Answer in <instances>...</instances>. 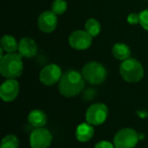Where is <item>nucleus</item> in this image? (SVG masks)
<instances>
[{"mask_svg": "<svg viewBox=\"0 0 148 148\" xmlns=\"http://www.w3.org/2000/svg\"><path fill=\"white\" fill-rule=\"evenodd\" d=\"M82 74L85 81L92 85H100L103 83L108 76L106 68L97 62H87L82 69Z\"/></svg>", "mask_w": 148, "mask_h": 148, "instance_id": "4", "label": "nucleus"}, {"mask_svg": "<svg viewBox=\"0 0 148 148\" xmlns=\"http://www.w3.org/2000/svg\"><path fill=\"white\" fill-rule=\"evenodd\" d=\"M140 140L139 134L133 128H122L114 137L115 148H134Z\"/></svg>", "mask_w": 148, "mask_h": 148, "instance_id": "5", "label": "nucleus"}, {"mask_svg": "<svg viewBox=\"0 0 148 148\" xmlns=\"http://www.w3.org/2000/svg\"><path fill=\"white\" fill-rule=\"evenodd\" d=\"M62 75L60 66L55 63L45 66L39 74L40 82L45 86H53L59 82Z\"/></svg>", "mask_w": 148, "mask_h": 148, "instance_id": "8", "label": "nucleus"}, {"mask_svg": "<svg viewBox=\"0 0 148 148\" xmlns=\"http://www.w3.org/2000/svg\"><path fill=\"white\" fill-rule=\"evenodd\" d=\"M0 46L6 53H16L18 49V43L16 38L10 35H3L2 36Z\"/></svg>", "mask_w": 148, "mask_h": 148, "instance_id": "16", "label": "nucleus"}, {"mask_svg": "<svg viewBox=\"0 0 148 148\" xmlns=\"http://www.w3.org/2000/svg\"><path fill=\"white\" fill-rule=\"evenodd\" d=\"M22 56L18 53H7L1 58L0 73L6 79H16L21 76L23 70Z\"/></svg>", "mask_w": 148, "mask_h": 148, "instance_id": "2", "label": "nucleus"}, {"mask_svg": "<svg viewBox=\"0 0 148 148\" xmlns=\"http://www.w3.org/2000/svg\"><path fill=\"white\" fill-rule=\"evenodd\" d=\"M95 134V128L94 126L88 122H84L80 124L76 127L75 131V137L78 141L86 143L89 141Z\"/></svg>", "mask_w": 148, "mask_h": 148, "instance_id": "13", "label": "nucleus"}, {"mask_svg": "<svg viewBox=\"0 0 148 148\" xmlns=\"http://www.w3.org/2000/svg\"><path fill=\"white\" fill-rule=\"evenodd\" d=\"M139 136H140V140H142V139H144L145 138V135L144 134H139Z\"/></svg>", "mask_w": 148, "mask_h": 148, "instance_id": "23", "label": "nucleus"}, {"mask_svg": "<svg viewBox=\"0 0 148 148\" xmlns=\"http://www.w3.org/2000/svg\"><path fill=\"white\" fill-rule=\"evenodd\" d=\"M60 94L67 98H71L82 93L85 87V79L79 71L69 69L62 75L58 82Z\"/></svg>", "mask_w": 148, "mask_h": 148, "instance_id": "1", "label": "nucleus"}, {"mask_svg": "<svg viewBox=\"0 0 148 148\" xmlns=\"http://www.w3.org/2000/svg\"><path fill=\"white\" fill-rule=\"evenodd\" d=\"M28 121L35 128L43 127L48 121L46 114L40 109L32 110L28 115Z\"/></svg>", "mask_w": 148, "mask_h": 148, "instance_id": "14", "label": "nucleus"}, {"mask_svg": "<svg viewBox=\"0 0 148 148\" xmlns=\"http://www.w3.org/2000/svg\"><path fill=\"white\" fill-rule=\"evenodd\" d=\"M108 115V108L104 103H95L86 112V121L92 126L103 124Z\"/></svg>", "mask_w": 148, "mask_h": 148, "instance_id": "6", "label": "nucleus"}, {"mask_svg": "<svg viewBox=\"0 0 148 148\" xmlns=\"http://www.w3.org/2000/svg\"><path fill=\"white\" fill-rule=\"evenodd\" d=\"M57 15L51 10H46L40 14L37 21L38 28L44 33H51L57 27Z\"/></svg>", "mask_w": 148, "mask_h": 148, "instance_id": "11", "label": "nucleus"}, {"mask_svg": "<svg viewBox=\"0 0 148 148\" xmlns=\"http://www.w3.org/2000/svg\"><path fill=\"white\" fill-rule=\"evenodd\" d=\"M131 49L128 45L123 42L115 43L112 49V54L114 58L120 61H125L130 58L131 56Z\"/></svg>", "mask_w": 148, "mask_h": 148, "instance_id": "15", "label": "nucleus"}, {"mask_svg": "<svg viewBox=\"0 0 148 148\" xmlns=\"http://www.w3.org/2000/svg\"><path fill=\"white\" fill-rule=\"evenodd\" d=\"M127 23L131 25H135L140 23V14L138 13H130L127 17Z\"/></svg>", "mask_w": 148, "mask_h": 148, "instance_id": "21", "label": "nucleus"}, {"mask_svg": "<svg viewBox=\"0 0 148 148\" xmlns=\"http://www.w3.org/2000/svg\"><path fill=\"white\" fill-rule=\"evenodd\" d=\"M95 148H115L114 145L108 140H101L95 144Z\"/></svg>", "mask_w": 148, "mask_h": 148, "instance_id": "22", "label": "nucleus"}, {"mask_svg": "<svg viewBox=\"0 0 148 148\" xmlns=\"http://www.w3.org/2000/svg\"><path fill=\"white\" fill-rule=\"evenodd\" d=\"M140 24L141 27L148 31V9H146L140 13Z\"/></svg>", "mask_w": 148, "mask_h": 148, "instance_id": "20", "label": "nucleus"}, {"mask_svg": "<svg viewBox=\"0 0 148 148\" xmlns=\"http://www.w3.org/2000/svg\"><path fill=\"white\" fill-rule=\"evenodd\" d=\"M147 1H148V0H147Z\"/></svg>", "mask_w": 148, "mask_h": 148, "instance_id": "24", "label": "nucleus"}, {"mask_svg": "<svg viewBox=\"0 0 148 148\" xmlns=\"http://www.w3.org/2000/svg\"><path fill=\"white\" fill-rule=\"evenodd\" d=\"M17 53L24 58H32L37 53V44L30 37H23L18 42Z\"/></svg>", "mask_w": 148, "mask_h": 148, "instance_id": "12", "label": "nucleus"}, {"mask_svg": "<svg viewBox=\"0 0 148 148\" xmlns=\"http://www.w3.org/2000/svg\"><path fill=\"white\" fill-rule=\"evenodd\" d=\"M19 147V140L14 134L6 135L1 142L0 148H18Z\"/></svg>", "mask_w": 148, "mask_h": 148, "instance_id": "18", "label": "nucleus"}, {"mask_svg": "<svg viewBox=\"0 0 148 148\" xmlns=\"http://www.w3.org/2000/svg\"><path fill=\"white\" fill-rule=\"evenodd\" d=\"M101 23L95 18H89L85 23V30L92 37L97 36L101 32Z\"/></svg>", "mask_w": 148, "mask_h": 148, "instance_id": "17", "label": "nucleus"}, {"mask_svg": "<svg viewBox=\"0 0 148 148\" xmlns=\"http://www.w3.org/2000/svg\"><path fill=\"white\" fill-rule=\"evenodd\" d=\"M120 74L126 82L135 83L144 77V68L137 59L130 57L121 63Z\"/></svg>", "mask_w": 148, "mask_h": 148, "instance_id": "3", "label": "nucleus"}, {"mask_svg": "<svg viewBox=\"0 0 148 148\" xmlns=\"http://www.w3.org/2000/svg\"><path fill=\"white\" fill-rule=\"evenodd\" d=\"M19 83L16 79H7L0 86V97L5 102L16 100L19 94Z\"/></svg>", "mask_w": 148, "mask_h": 148, "instance_id": "10", "label": "nucleus"}, {"mask_svg": "<svg viewBox=\"0 0 148 148\" xmlns=\"http://www.w3.org/2000/svg\"><path fill=\"white\" fill-rule=\"evenodd\" d=\"M68 9V3L65 0H55L51 4V11L57 16L63 15Z\"/></svg>", "mask_w": 148, "mask_h": 148, "instance_id": "19", "label": "nucleus"}, {"mask_svg": "<svg viewBox=\"0 0 148 148\" xmlns=\"http://www.w3.org/2000/svg\"><path fill=\"white\" fill-rule=\"evenodd\" d=\"M93 37L86 30H75L69 37L70 47L75 50H86L92 44Z\"/></svg>", "mask_w": 148, "mask_h": 148, "instance_id": "9", "label": "nucleus"}, {"mask_svg": "<svg viewBox=\"0 0 148 148\" xmlns=\"http://www.w3.org/2000/svg\"><path fill=\"white\" fill-rule=\"evenodd\" d=\"M53 136L50 131L44 127L35 128L29 136L31 148H49L52 143Z\"/></svg>", "mask_w": 148, "mask_h": 148, "instance_id": "7", "label": "nucleus"}]
</instances>
